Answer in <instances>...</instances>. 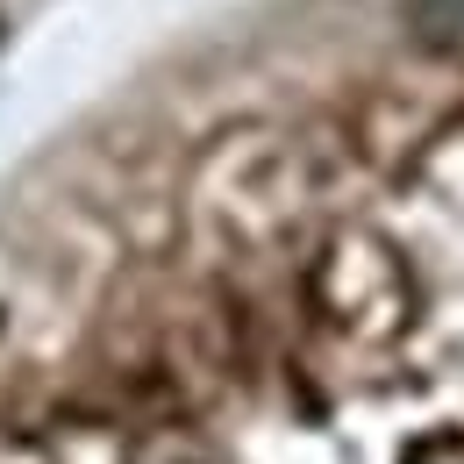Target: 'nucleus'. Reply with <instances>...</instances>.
<instances>
[{
    "mask_svg": "<svg viewBox=\"0 0 464 464\" xmlns=\"http://www.w3.org/2000/svg\"><path fill=\"white\" fill-rule=\"evenodd\" d=\"M407 22L429 44H458L464 36V0H407Z\"/></svg>",
    "mask_w": 464,
    "mask_h": 464,
    "instance_id": "obj_1",
    "label": "nucleus"
}]
</instances>
